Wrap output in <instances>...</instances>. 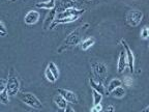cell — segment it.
<instances>
[{"label": "cell", "instance_id": "cell-13", "mask_svg": "<svg viewBox=\"0 0 149 112\" xmlns=\"http://www.w3.org/2000/svg\"><path fill=\"white\" fill-rule=\"evenodd\" d=\"M38 8H46V9H51L56 8V1L55 0H46V1H42V2H38L35 5Z\"/></svg>", "mask_w": 149, "mask_h": 112}, {"label": "cell", "instance_id": "cell-28", "mask_svg": "<svg viewBox=\"0 0 149 112\" xmlns=\"http://www.w3.org/2000/svg\"><path fill=\"white\" fill-rule=\"evenodd\" d=\"M114 111H115L114 106H113V105H109V106H107V108H106L104 112H114Z\"/></svg>", "mask_w": 149, "mask_h": 112}, {"label": "cell", "instance_id": "cell-20", "mask_svg": "<svg viewBox=\"0 0 149 112\" xmlns=\"http://www.w3.org/2000/svg\"><path fill=\"white\" fill-rule=\"evenodd\" d=\"M0 102L2 103V104H8L9 103V94L7 89L0 91Z\"/></svg>", "mask_w": 149, "mask_h": 112}, {"label": "cell", "instance_id": "cell-29", "mask_svg": "<svg viewBox=\"0 0 149 112\" xmlns=\"http://www.w3.org/2000/svg\"><path fill=\"white\" fill-rule=\"evenodd\" d=\"M65 112H76V111H74V108H72L70 106H68V107H66V109H65Z\"/></svg>", "mask_w": 149, "mask_h": 112}, {"label": "cell", "instance_id": "cell-30", "mask_svg": "<svg viewBox=\"0 0 149 112\" xmlns=\"http://www.w3.org/2000/svg\"><path fill=\"white\" fill-rule=\"evenodd\" d=\"M140 112H149V106H147L146 108H144L143 110H141Z\"/></svg>", "mask_w": 149, "mask_h": 112}, {"label": "cell", "instance_id": "cell-7", "mask_svg": "<svg viewBox=\"0 0 149 112\" xmlns=\"http://www.w3.org/2000/svg\"><path fill=\"white\" fill-rule=\"evenodd\" d=\"M126 66H128V60H127V55L124 49H122L119 53V58H118V63H117V71L119 74H122L124 72V70L126 69Z\"/></svg>", "mask_w": 149, "mask_h": 112}, {"label": "cell", "instance_id": "cell-15", "mask_svg": "<svg viewBox=\"0 0 149 112\" xmlns=\"http://www.w3.org/2000/svg\"><path fill=\"white\" fill-rule=\"evenodd\" d=\"M122 85V81H121L120 79H118V78H116V79H113L110 81L109 85H108V91L107 93L108 94H110V93L112 92V91L114 90V89H116L117 87L121 86Z\"/></svg>", "mask_w": 149, "mask_h": 112}, {"label": "cell", "instance_id": "cell-19", "mask_svg": "<svg viewBox=\"0 0 149 112\" xmlns=\"http://www.w3.org/2000/svg\"><path fill=\"white\" fill-rule=\"evenodd\" d=\"M92 96H93V106H96L102 103V93L92 89Z\"/></svg>", "mask_w": 149, "mask_h": 112}, {"label": "cell", "instance_id": "cell-14", "mask_svg": "<svg viewBox=\"0 0 149 112\" xmlns=\"http://www.w3.org/2000/svg\"><path fill=\"white\" fill-rule=\"evenodd\" d=\"M54 103L56 104V106L60 109H66L68 107V101L65 100L61 94H57V96L54 97Z\"/></svg>", "mask_w": 149, "mask_h": 112}, {"label": "cell", "instance_id": "cell-18", "mask_svg": "<svg viewBox=\"0 0 149 112\" xmlns=\"http://www.w3.org/2000/svg\"><path fill=\"white\" fill-rule=\"evenodd\" d=\"M60 6L63 7L64 10L68 8H77V3L74 0H61Z\"/></svg>", "mask_w": 149, "mask_h": 112}, {"label": "cell", "instance_id": "cell-23", "mask_svg": "<svg viewBox=\"0 0 149 112\" xmlns=\"http://www.w3.org/2000/svg\"><path fill=\"white\" fill-rule=\"evenodd\" d=\"M140 36L143 40H149V27H143L141 33H140Z\"/></svg>", "mask_w": 149, "mask_h": 112}, {"label": "cell", "instance_id": "cell-8", "mask_svg": "<svg viewBox=\"0 0 149 112\" xmlns=\"http://www.w3.org/2000/svg\"><path fill=\"white\" fill-rule=\"evenodd\" d=\"M85 13V9H78V8H68L62 10V12L58 13L56 19H64L68 17H72V16H78L80 17L81 15H83Z\"/></svg>", "mask_w": 149, "mask_h": 112}, {"label": "cell", "instance_id": "cell-6", "mask_svg": "<svg viewBox=\"0 0 149 112\" xmlns=\"http://www.w3.org/2000/svg\"><path fill=\"white\" fill-rule=\"evenodd\" d=\"M120 44L123 46L124 50L126 52V55H127V60H128V68H130V73H134L135 71V56H134V53L130 49V47L128 46V44L126 43V41L124 38L120 40Z\"/></svg>", "mask_w": 149, "mask_h": 112}, {"label": "cell", "instance_id": "cell-11", "mask_svg": "<svg viewBox=\"0 0 149 112\" xmlns=\"http://www.w3.org/2000/svg\"><path fill=\"white\" fill-rule=\"evenodd\" d=\"M56 17H57V9L53 8L50 10V13L46 16L44 21V29L47 30V29H50V26L53 24V22L56 20Z\"/></svg>", "mask_w": 149, "mask_h": 112}, {"label": "cell", "instance_id": "cell-2", "mask_svg": "<svg viewBox=\"0 0 149 112\" xmlns=\"http://www.w3.org/2000/svg\"><path fill=\"white\" fill-rule=\"evenodd\" d=\"M7 91H8L9 97H15L20 90V80L17 73L15 72L14 69L10 70V73L7 78Z\"/></svg>", "mask_w": 149, "mask_h": 112}, {"label": "cell", "instance_id": "cell-3", "mask_svg": "<svg viewBox=\"0 0 149 112\" xmlns=\"http://www.w3.org/2000/svg\"><path fill=\"white\" fill-rule=\"evenodd\" d=\"M20 100L28 105L29 107L33 108V109H37V110H40L42 108V104L36 97L31 92H22L20 94Z\"/></svg>", "mask_w": 149, "mask_h": 112}, {"label": "cell", "instance_id": "cell-10", "mask_svg": "<svg viewBox=\"0 0 149 112\" xmlns=\"http://www.w3.org/2000/svg\"><path fill=\"white\" fill-rule=\"evenodd\" d=\"M40 20V14L36 10H30L24 17V22L27 25H34Z\"/></svg>", "mask_w": 149, "mask_h": 112}, {"label": "cell", "instance_id": "cell-12", "mask_svg": "<svg viewBox=\"0 0 149 112\" xmlns=\"http://www.w3.org/2000/svg\"><path fill=\"white\" fill-rule=\"evenodd\" d=\"M89 84H90V86L92 89H94V90L98 91V92L100 93H104L106 92V88L105 86H104V84H102V81L100 79L95 80L93 79V78H89Z\"/></svg>", "mask_w": 149, "mask_h": 112}, {"label": "cell", "instance_id": "cell-17", "mask_svg": "<svg viewBox=\"0 0 149 112\" xmlns=\"http://www.w3.org/2000/svg\"><path fill=\"white\" fill-rule=\"evenodd\" d=\"M125 89L123 88L122 86H119L117 87L116 89H114V90L112 91L110 94H111L113 98H116V99H122L124 96H125Z\"/></svg>", "mask_w": 149, "mask_h": 112}, {"label": "cell", "instance_id": "cell-22", "mask_svg": "<svg viewBox=\"0 0 149 112\" xmlns=\"http://www.w3.org/2000/svg\"><path fill=\"white\" fill-rule=\"evenodd\" d=\"M45 75H46L47 80H48V81H50V82H52V83H54V82L57 80L55 76H54V74L51 72V70H50L49 68L46 69V71H45Z\"/></svg>", "mask_w": 149, "mask_h": 112}, {"label": "cell", "instance_id": "cell-1", "mask_svg": "<svg viewBox=\"0 0 149 112\" xmlns=\"http://www.w3.org/2000/svg\"><path fill=\"white\" fill-rule=\"evenodd\" d=\"M88 28H89V23H84L83 25L76 28L74 31H72L68 36L65 37V40L62 42V44L58 47L57 52L58 53H62L65 50L72 49V48L77 46L81 42L82 36L84 35V33L86 32V30Z\"/></svg>", "mask_w": 149, "mask_h": 112}, {"label": "cell", "instance_id": "cell-16", "mask_svg": "<svg viewBox=\"0 0 149 112\" xmlns=\"http://www.w3.org/2000/svg\"><path fill=\"white\" fill-rule=\"evenodd\" d=\"M94 44H95V38H94V37H88V38L84 40L83 42L81 43V49L83 50V51H86L89 48H91Z\"/></svg>", "mask_w": 149, "mask_h": 112}, {"label": "cell", "instance_id": "cell-27", "mask_svg": "<svg viewBox=\"0 0 149 112\" xmlns=\"http://www.w3.org/2000/svg\"><path fill=\"white\" fill-rule=\"evenodd\" d=\"M102 107L100 104H98V105L96 106H93L92 108H91V112H102Z\"/></svg>", "mask_w": 149, "mask_h": 112}, {"label": "cell", "instance_id": "cell-21", "mask_svg": "<svg viewBox=\"0 0 149 112\" xmlns=\"http://www.w3.org/2000/svg\"><path fill=\"white\" fill-rule=\"evenodd\" d=\"M48 68L51 70V72L54 74V76L56 77V79H58L59 78V70H58V68H57V65L55 64L54 62H49V65H48Z\"/></svg>", "mask_w": 149, "mask_h": 112}, {"label": "cell", "instance_id": "cell-26", "mask_svg": "<svg viewBox=\"0 0 149 112\" xmlns=\"http://www.w3.org/2000/svg\"><path fill=\"white\" fill-rule=\"evenodd\" d=\"M6 87H7V80L1 79V81H0V91L6 89Z\"/></svg>", "mask_w": 149, "mask_h": 112}, {"label": "cell", "instance_id": "cell-4", "mask_svg": "<svg viewBox=\"0 0 149 112\" xmlns=\"http://www.w3.org/2000/svg\"><path fill=\"white\" fill-rule=\"evenodd\" d=\"M143 19V13L138 9H132L126 15V22L132 27H137Z\"/></svg>", "mask_w": 149, "mask_h": 112}, {"label": "cell", "instance_id": "cell-31", "mask_svg": "<svg viewBox=\"0 0 149 112\" xmlns=\"http://www.w3.org/2000/svg\"><path fill=\"white\" fill-rule=\"evenodd\" d=\"M57 112H65V109H60V108H59V109L57 110Z\"/></svg>", "mask_w": 149, "mask_h": 112}, {"label": "cell", "instance_id": "cell-9", "mask_svg": "<svg viewBox=\"0 0 149 112\" xmlns=\"http://www.w3.org/2000/svg\"><path fill=\"white\" fill-rule=\"evenodd\" d=\"M58 93L61 94L65 100L68 102L72 103V104H77L78 103V97L74 92L70 90H68V89H63V88H59L58 89Z\"/></svg>", "mask_w": 149, "mask_h": 112}, {"label": "cell", "instance_id": "cell-25", "mask_svg": "<svg viewBox=\"0 0 149 112\" xmlns=\"http://www.w3.org/2000/svg\"><path fill=\"white\" fill-rule=\"evenodd\" d=\"M123 82H124V85H126V86H132L134 83V80L132 77H130V76H125L123 79Z\"/></svg>", "mask_w": 149, "mask_h": 112}, {"label": "cell", "instance_id": "cell-24", "mask_svg": "<svg viewBox=\"0 0 149 112\" xmlns=\"http://www.w3.org/2000/svg\"><path fill=\"white\" fill-rule=\"evenodd\" d=\"M7 34V29L5 27L4 23L3 22H0V35L1 36H5Z\"/></svg>", "mask_w": 149, "mask_h": 112}, {"label": "cell", "instance_id": "cell-5", "mask_svg": "<svg viewBox=\"0 0 149 112\" xmlns=\"http://www.w3.org/2000/svg\"><path fill=\"white\" fill-rule=\"evenodd\" d=\"M91 69H92L93 73L95 75V77L100 80H105L107 77V66L104 62H100V61H94L91 64Z\"/></svg>", "mask_w": 149, "mask_h": 112}]
</instances>
